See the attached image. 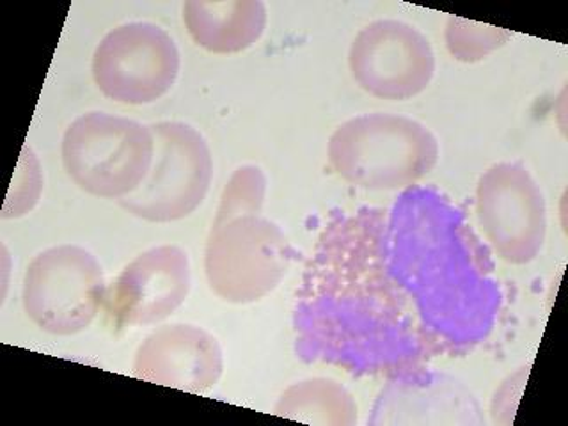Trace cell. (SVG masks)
Masks as SVG:
<instances>
[{
  "label": "cell",
  "instance_id": "obj_1",
  "mask_svg": "<svg viewBox=\"0 0 568 426\" xmlns=\"http://www.w3.org/2000/svg\"><path fill=\"white\" fill-rule=\"evenodd\" d=\"M386 221L381 210L363 209L320 236L293 316L302 359L395 377L435 352L387 266Z\"/></svg>",
  "mask_w": 568,
  "mask_h": 426
},
{
  "label": "cell",
  "instance_id": "obj_7",
  "mask_svg": "<svg viewBox=\"0 0 568 426\" xmlns=\"http://www.w3.org/2000/svg\"><path fill=\"white\" fill-rule=\"evenodd\" d=\"M105 295L102 265L79 245L44 248L32 257L23 275L27 318L53 336L85 331L102 310Z\"/></svg>",
  "mask_w": 568,
  "mask_h": 426
},
{
  "label": "cell",
  "instance_id": "obj_3",
  "mask_svg": "<svg viewBox=\"0 0 568 426\" xmlns=\"http://www.w3.org/2000/svg\"><path fill=\"white\" fill-rule=\"evenodd\" d=\"M328 164L364 191H407L439 162V141L426 124L372 112L346 120L328 139Z\"/></svg>",
  "mask_w": 568,
  "mask_h": 426
},
{
  "label": "cell",
  "instance_id": "obj_4",
  "mask_svg": "<svg viewBox=\"0 0 568 426\" xmlns=\"http://www.w3.org/2000/svg\"><path fill=\"white\" fill-rule=\"evenodd\" d=\"M155 153L153 130L109 112H88L62 135V165L71 182L100 200L121 201L138 191Z\"/></svg>",
  "mask_w": 568,
  "mask_h": 426
},
{
  "label": "cell",
  "instance_id": "obj_15",
  "mask_svg": "<svg viewBox=\"0 0 568 426\" xmlns=\"http://www.w3.org/2000/svg\"><path fill=\"white\" fill-rule=\"evenodd\" d=\"M357 413L351 390L334 378L325 377L293 384L274 405L275 416L306 425L354 426Z\"/></svg>",
  "mask_w": 568,
  "mask_h": 426
},
{
  "label": "cell",
  "instance_id": "obj_14",
  "mask_svg": "<svg viewBox=\"0 0 568 426\" xmlns=\"http://www.w3.org/2000/svg\"><path fill=\"white\" fill-rule=\"evenodd\" d=\"M183 22L197 47L215 55H231L260 41L268 11L262 0H186Z\"/></svg>",
  "mask_w": 568,
  "mask_h": 426
},
{
  "label": "cell",
  "instance_id": "obj_12",
  "mask_svg": "<svg viewBox=\"0 0 568 426\" xmlns=\"http://www.w3.org/2000/svg\"><path fill=\"white\" fill-rule=\"evenodd\" d=\"M222 372L224 355L217 337L197 325L156 328L133 355V377L194 395L217 386Z\"/></svg>",
  "mask_w": 568,
  "mask_h": 426
},
{
  "label": "cell",
  "instance_id": "obj_9",
  "mask_svg": "<svg viewBox=\"0 0 568 426\" xmlns=\"http://www.w3.org/2000/svg\"><path fill=\"white\" fill-rule=\"evenodd\" d=\"M475 212L499 260L508 265L537 260L546 244V197L523 162H499L479 176Z\"/></svg>",
  "mask_w": 568,
  "mask_h": 426
},
{
  "label": "cell",
  "instance_id": "obj_2",
  "mask_svg": "<svg viewBox=\"0 0 568 426\" xmlns=\"http://www.w3.org/2000/svg\"><path fill=\"white\" fill-rule=\"evenodd\" d=\"M386 256L435 352L493 333L503 298L493 251L446 195L416 185L399 195L387 213Z\"/></svg>",
  "mask_w": 568,
  "mask_h": 426
},
{
  "label": "cell",
  "instance_id": "obj_5",
  "mask_svg": "<svg viewBox=\"0 0 568 426\" xmlns=\"http://www.w3.org/2000/svg\"><path fill=\"white\" fill-rule=\"evenodd\" d=\"M293 248L275 222L242 215L212 224L204 247V275L219 298L253 304L280 286L292 265Z\"/></svg>",
  "mask_w": 568,
  "mask_h": 426
},
{
  "label": "cell",
  "instance_id": "obj_10",
  "mask_svg": "<svg viewBox=\"0 0 568 426\" xmlns=\"http://www.w3.org/2000/svg\"><path fill=\"white\" fill-rule=\"evenodd\" d=\"M352 77L381 100L405 102L422 94L435 75L430 41L399 20H377L355 36L348 52Z\"/></svg>",
  "mask_w": 568,
  "mask_h": 426
},
{
  "label": "cell",
  "instance_id": "obj_8",
  "mask_svg": "<svg viewBox=\"0 0 568 426\" xmlns=\"http://www.w3.org/2000/svg\"><path fill=\"white\" fill-rule=\"evenodd\" d=\"M182 58L162 27L129 22L103 36L93 53V80L103 97L124 105H148L176 84Z\"/></svg>",
  "mask_w": 568,
  "mask_h": 426
},
{
  "label": "cell",
  "instance_id": "obj_6",
  "mask_svg": "<svg viewBox=\"0 0 568 426\" xmlns=\"http://www.w3.org/2000/svg\"><path fill=\"white\" fill-rule=\"evenodd\" d=\"M155 153L138 191L120 206L142 221L176 222L200 209L209 195L213 159L209 142L192 124L159 121L151 124Z\"/></svg>",
  "mask_w": 568,
  "mask_h": 426
},
{
  "label": "cell",
  "instance_id": "obj_13",
  "mask_svg": "<svg viewBox=\"0 0 568 426\" xmlns=\"http://www.w3.org/2000/svg\"><path fill=\"white\" fill-rule=\"evenodd\" d=\"M467 387L439 373L405 372L382 390L373 425H484Z\"/></svg>",
  "mask_w": 568,
  "mask_h": 426
},
{
  "label": "cell",
  "instance_id": "obj_11",
  "mask_svg": "<svg viewBox=\"0 0 568 426\" xmlns=\"http://www.w3.org/2000/svg\"><path fill=\"white\" fill-rule=\"evenodd\" d=\"M192 286L191 260L178 245L133 257L106 288V315L121 327L159 324L182 307Z\"/></svg>",
  "mask_w": 568,
  "mask_h": 426
},
{
  "label": "cell",
  "instance_id": "obj_17",
  "mask_svg": "<svg viewBox=\"0 0 568 426\" xmlns=\"http://www.w3.org/2000/svg\"><path fill=\"white\" fill-rule=\"evenodd\" d=\"M265 197V173L257 165H242L231 174L230 182L224 186L212 224H221L242 215H257L262 213Z\"/></svg>",
  "mask_w": 568,
  "mask_h": 426
},
{
  "label": "cell",
  "instance_id": "obj_16",
  "mask_svg": "<svg viewBox=\"0 0 568 426\" xmlns=\"http://www.w3.org/2000/svg\"><path fill=\"white\" fill-rule=\"evenodd\" d=\"M446 49L460 62H478L503 49L511 32L462 17H449L444 31Z\"/></svg>",
  "mask_w": 568,
  "mask_h": 426
}]
</instances>
